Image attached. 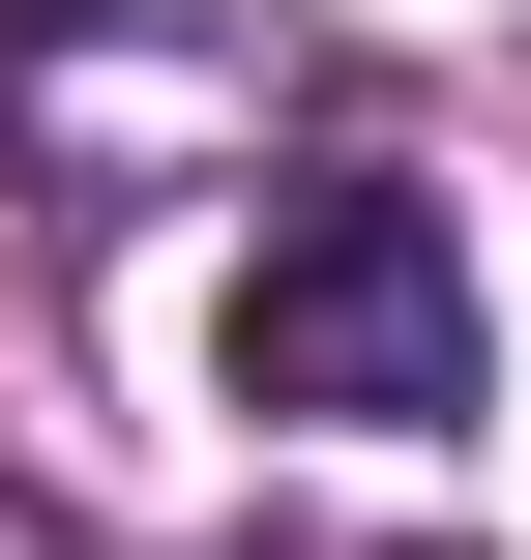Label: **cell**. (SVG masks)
<instances>
[{"label":"cell","mask_w":531,"mask_h":560,"mask_svg":"<svg viewBox=\"0 0 531 560\" xmlns=\"http://www.w3.org/2000/svg\"><path fill=\"white\" fill-rule=\"evenodd\" d=\"M236 413H325V443H443L473 413V236H443V177H296L236 236Z\"/></svg>","instance_id":"obj_1"}]
</instances>
